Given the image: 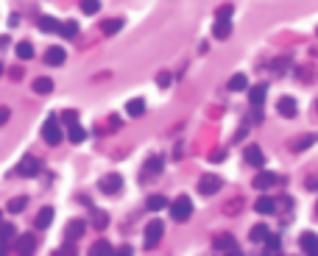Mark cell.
<instances>
[{"label": "cell", "mask_w": 318, "mask_h": 256, "mask_svg": "<svg viewBox=\"0 0 318 256\" xmlns=\"http://www.w3.org/2000/svg\"><path fill=\"white\" fill-rule=\"evenodd\" d=\"M162 234H165V223H162V220L148 223V225H145V248H154L156 242L162 240Z\"/></svg>", "instance_id": "obj_4"}, {"label": "cell", "mask_w": 318, "mask_h": 256, "mask_svg": "<svg viewBox=\"0 0 318 256\" xmlns=\"http://www.w3.org/2000/svg\"><path fill=\"white\" fill-rule=\"evenodd\" d=\"M0 217H3V214H0Z\"/></svg>", "instance_id": "obj_46"}, {"label": "cell", "mask_w": 318, "mask_h": 256, "mask_svg": "<svg viewBox=\"0 0 318 256\" xmlns=\"http://www.w3.org/2000/svg\"><path fill=\"white\" fill-rule=\"evenodd\" d=\"M84 229H87L84 220H70L67 223V240H81V237H84Z\"/></svg>", "instance_id": "obj_18"}, {"label": "cell", "mask_w": 318, "mask_h": 256, "mask_svg": "<svg viewBox=\"0 0 318 256\" xmlns=\"http://www.w3.org/2000/svg\"><path fill=\"white\" fill-rule=\"evenodd\" d=\"M254 212H260V214H274V212H276V198L262 195V198L254 204Z\"/></svg>", "instance_id": "obj_17"}, {"label": "cell", "mask_w": 318, "mask_h": 256, "mask_svg": "<svg viewBox=\"0 0 318 256\" xmlns=\"http://www.w3.org/2000/svg\"><path fill=\"white\" fill-rule=\"evenodd\" d=\"M212 248H215V251L240 253V248H237V242H234V237H232V234H221V237H215V242H212Z\"/></svg>", "instance_id": "obj_9"}, {"label": "cell", "mask_w": 318, "mask_h": 256, "mask_svg": "<svg viewBox=\"0 0 318 256\" xmlns=\"http://www.w3.org/2000/svg\"><path fill=\"white\" fill-rule=\"evenodd\" d=\"M243 159H246V164H251V167H257V170H262V164H265V153H262L257 145H249V148H246Z\"/></svg>", "instance_id": "obj_8"}, {"label": "cell", "mask_w": 318, "mask_h": 256, "mask_svg": "<svg viewBox=\"0 0 318 256\" xmlns=\"http://www.w3.org/2000/svg\"><path fill=\"white\" fill-rule=\"evenodd\" d=\"M268 237H271V231H268V225H254V229H251V234H249V240L251 242H265V240H268Z\"/></svg>", "instance_id": "obj_25"}, {"label": "cell", "mask_w": 318, "mask_h": 256, "mask_svg": "<svg viewBox=\"0 0 318 256\" xmlns=\"http://www.w3.org/2000/svg\"><path fill=\"white\" fill-rule=\"evenodd\" d=\"M14 245H17V251H20V253H34V251H37V237H34V234H22V237H17Z\"/></svg>", "instance_id": "obj_12"}, {"label": "cell", "mask_w": 318, "mask_h": 256, "mask_svg": "<svg viewBox=\"0 0 318 256\" xmlns=\"http://www.w3.org/2000/svg\"><path fill=\"white\" fill-rule=\"evenodd\" d=\"M276 184H279V176H276V173L260 170L254 176V189H260V192H268L271 187H276Z\"/></svg>", "instance_id": "obj_5"}, {"label": "cell", "mask_w": 318, "mask_h": 256, "mask_svg": "<svg viewBox=\"0 0 318 256\" xmlns=\"http://www.w3.org/2000/svg\"><path fill=\"white\" fill-rule=\"evenodd\" d=\"M6 45H9V37H0V50H3Z\"/></svg>", "instance_id": "obj_42"}, {"label": "cell", "mask_w": 318, "mask_h": 256, "mask_svg": "<svg viewBox=\"0 0 318 256\" xmlns=\"http://www.w3.org/2000/svg\"><path fill=\"white\" fill-rule=\"evenodd\" d=\"M276 111H279L282 117H296L299 115V103L293 98H279L276 100Z\"/></svg>", "instance_id": "obj_11"}, {"label": "cell", "mask_w": 318, "mask_h": 256, "mask_svg": "<svg viewBox=\"0 0 318 256\" xmlns=\"http://www.w3.org/2000/svg\"><path fill=\"white\" fill-rule=\"evenodd\" d=\"M145 209H148V212H159V209H168V198H165V195H159V192L148 195V198H145Z\"/></svg>", "instance_id": "obj_14"}, {"label": "cell", "mask_w": 318, "mask_h": 256, "mask_svg": "<svg viewBox=\"0 0 318 256\" xmlns=\"http://www.w3.org/2000/svg\"><path fill=\"white\" fill-rule=\"evenodd\" d=\"M229 34H232V22H229V20H218L215 28H212V37H215V39H229Z\"/></svg>", "instance_id": "obj_22"}, {"label": "cell", "mask_w": 318, "mask_h": 256, "mask_svg": "<svg viewBox=\"0 0 318 256\" xmlns=\"http://www.w3.org/2000/svg\"><path fill=\"white\" fill-rule=\"evenodd\" d=\"M0 75H3V62H0Z\"/></svg>", "instance_id": "obj_43"}, {"label": "cell", "mask_w": 318, "mask_h": 256, "mask_svg": "<svg viewBox=\"0 0 318 256\" xmlns=\"http://www.w3.org/2000/svg\"><path fill=\"white\" fill-rule=\"evenodd\" d=\"M299 248H302L304 253H318V237L313 231H307V234L299 237Z\"/></svg>", "instance_id": "obj_13"}, {"label": "cell", "mask_w": 318, "mask_h": 256, "mask_svg": "<svg viewBox=\"0 0 318 256\" xmlns=\"http://www.w3.org/2000/svg\"><path fill=\"white\" fill-rule=\"evenodd\" d=\"M232 3H223V6H218V9H215V17H218V20H229V17H232Z\"/></svg>", "instance_id": "obj_35"}, {"label": "cell", "mask_w": 318, "mask_h": 256, "mask_svg": "<svg viewBox=\"0 0 318 256\" xmlns=\"http://www.w3.org/2000/svg\"><path fill=\"white\" fill-rule=\"evenodd\" d=\"M313 142H315V136H302V139H299V142H293V151H304V148H310V145H313Z\"/></svg>", "instance_id": "obj_36"}, {"label": "cell", "mask_w": 318, "mask_h": 256, "mask_svg": "<svg viewBox=\"0 0 318 256\" xmlns=\"http://www.w3.org/2000/svg\"><path fill=\"white\" fill-rule=\"evenodd\" d=\"M106 223H109L106 212H103V209H92V225H95V229H103Z\"/></svg>", "instance_id": "obj_33"}, {"label": "cell", "mask_w": 318, "mask_h": 256, "mask_svg": "<svg viewBox=\"0 0 318 256\" xmlns=\"http://www.w3.org/2000/svg\"><path fill=\"white\" fill-rule=\"evenodd\" d=\"M156 87H162V89L170 87V73H159L156 75Z\"/></svg>", "instance_id": "obj_39"}, {"label": "cell", "mask_w": 318, "mask_h": 256, "mask_svg": "<svg viewBox=\"0 0 318 256\" xmlns=\"http://www.w3.org/2000/svg\"><path fill=\"white\" fill-rule=\"evenodd\" d=\"M315 34H318V31H315Z\"/></svg>", "instance_id": "obj_47"}, {"label": "cell", "mask_w": 318, "mask_h": 256, "mask_svg": "<svg viewBox=\"0 0 318 256\" xmlns=\"http://www.w3.org/2000/svg\"><path fill=\"white\" fill-rule=\"evenodd\" d=\"M39 28H42L45 34H59L62 31V22H59L56 17H39Z\"/></svg>", "instance_id": "obj_21"}, {"label": "cell", "mask_w": 318, "mask_h": 256, "mask_svg": "<svg viewBox=\"0 0 318 256\" xmlns=\"http://www.w3.org/2000/svg\"><path fill=\"white\" fill-rule=\"evenodd\" d=\"M42 136H45V142H48V145H59V142H62V128H59L56 117H48V120H45Z\"/></svg>", "instance_id": "obj_3"}, {"label": "cell", "mask_w": 318, "mask_h": 256, "mask_svg": "<svg viewBox=\"0 0 318 256\" xmlns=\"http://www.w3.org/2000/svg\"><path fill=\"white\" fill-rule=\"evenodd\" d=\"M11 240H14V225L3 223V225H0V253L9 251V242Z\"/></svg>", "instance_id": "obj_16"}, {"label": "cell", "mask_w": 318, "mask_h": 256, "mask_svg": "<svg viewBox=\"0 0 318 256\" xmlns=\"http://www.w3.org/2000/svg\"><path fill=\"white\" fill-rule=\"evenodd\" d=\"M262 245H265V251H268V253H279V251H282V242H279V237H268V240H265Z\"/></svg>", "instance_id": "obj_34"}, {"label": "cell", "mask_w": 318, "mask_h": 256, "mask_svg": "<svg viewBox=\"0 0 318 256\" xmlns=\"http://www.w3.org/2000/svg\"><path fill=\"white\" fill-rule=\"evenodd\" d=\"M123 28V20H103L101 22V31L106 34V37H112V34H117Z\"/></svg>", "instance_id": "obj_30"}, {"label": "cell", "mask_w": 318, "mask_h": 256, "mask_svg": "<svg viewBox=\"0 0 318 256\" xmlns=\"http://www.w3.org/2000/svg\"><path fill=\"white\" fill-rule=\"evenodd\" d=\"M59 34H62L64 39H73V37H78V22H75V20H67V22H62V31H59Z\"/></svg>", "instance_id": "obj_27"}, {"label": "cell", "mask_w": 318, "mask_h": 256, "mask_svg": "<svg viewBox=\"0 0 318 256\" xmlns=\"http://www.w3.org/2000/svg\"><path fill=\"white\" fill-rule=\"evenodd\" d=\"M81 11L84 14H98L101 11V0H81Z\"/></svg>", "instance_id": "obj_32"}, {"label": "cell", "mask_w": 318, "mask_h": 256, "mask_svg": "<svg viewBox=\"0 0 318 256\" xmlns=\"http://www.w3.org/2000/svg\"><path fill=\"white\" fill-rule=\"evenodd\" d=\"M287 64H290V59H285V56H282V59H276V62L271 64V70H274V73H282V70H285Z\"/></svg>", "instance_id": "obj_37"}, {"label": "cell", "mask_w": 318, "mask_h": 256, "mask_svg": "<svg viewBox=\"0 0 318 256\" xmlns=\"http://www.w3.org/2000/svg\"><path fill=\"white\" fill-rule=\"evenodd\" d=\"M25 206H28V198H25V195H17V198L9 201V206H6V209H9L11 214H20V212H25Z\"/></svg>", "instance_id": "obj_24"}, {"label": "cell", "mask_w": 318, "mask_h": 256, "mask_svg": "<svg viewBox=\"0 0 318 256\" xmlns=\"http://www.w3.org/2000/svg\"><path fill=\"white\" fill-rule=\"evenodd\" d=\"M64 59H67V53H64V47H59V45L48 47V53H45V64H48V67H62Z\"/></svg>", "instance_id": "obj_10"}, {"label": "cell", "mask_w": 318, "mask_h": 256, "mask_svg": "<svg viewBox=\"0 0 318 256\" xmlns=\"http://www.w3.org/2000/svg\"><path fill=\"white\" fill-rule=\"evenodd\" d=\"M39 170H42V164H39V159H34V156H22L20 167H17V176L34 178V176H39Z\"/></svg>", "instance_id": "obj_6"}, {"label": "cell", "mask_w": 318, "mask_h": 256, "mask_svg": "<svg viewBox=\"0 0 318 256\" xmlns=\"http://www.w3.org/2000/svg\"><path fill=\"white\" fill-rule=\"evenodd\" d=\"M307 189H318V176L315 178H307Z\"/></svg>", "instance_id": "obj_41"}, {"label": "cell", "mask_w": 318, "mask_h": 256, "mask_svg": "<svg viewBox=\"0 0 318 256\" xmlns=\"http://www.w3.org/2000/svg\"><path fill=\"white\" fill-rule=\"evenodd\" d=\"M243 89H249V78L237 73L232 81H229V92H243Z\"/></svg>", "instance_id": "obj_28"}, {"label": "cell", "mask_w": 318, "mask_h": 256, "mask_svg": "<svg viewBox=\"0 0 318 256\" xmlns=\"http://www.w3.org/2000/svg\"><path fill=\"white\" fill-rule=\"evenodd\" d=\"M14 50H17V59H25V62L34 56V45L31 42H17Z\"/></svg>", "instance_id": "obj_31"}, {"label": "cell", "mask_w": 318, "mask_h": 256, "mask_svg": "<svg viewBox=\"0 0 318 256\" xmlns=\"http://www.w3.org/2000/svg\"><path fill=\"white\" fill-rule=\"evenodd\" d=\"M9 117H11V109H9V106H0V126H6Z\"/></svg>", "instance_id": "obj_40"}, {"label": "cell", "mask_w": 318, "mask_h": 256, "mask_svg": "<svg viewBox=\"0 0 318 256\" xmlns=\"http://www.w3.org/2000/svg\"><path fill=\"white\" fill-rule=\"evenodd\" d=\"M315 217H318V204H315Z\"/></svg>", "instance_id": "obj_44"}, {"label": "cell", "mask_w": 318, "mask_h": 256, "mask_svg": "<svg viewBox=\"0 0 318 256\" xmlns=\"http://www.w3.org/2000/svg\"><path fill=\"white\" fill-rule=\"evenodd\" d=\"M106 251H112V245L106 240H101V242H95V245H92V253H106Z\"/></svg>", "instance_id": "obj_38"}, {"label": "cell", "mask_w": 318, "mask_h": 256, "mask_svg": "<svg viewBox=\"0 0 318 256\" xmlns=\"http://www.w3.org/2000/svg\"><path fill=\"white\" fill-rule=\"evenodd\" d=\"M50 223H53V209H50V206H45V209H39L37 220H34V225H37L39 231H45V229H48Z\"/></svg>", "instance_id": "obj_19"}, {"label": "cell", "mask_w": 318, "mask_h": 256, "mask_svg": "<svg viewBox=\"0 0 318 256\" xmlns=\"http://www.w3.org/2000/svg\"><path fill=\"white\" fill-rule=\"evenodd\" d=\"M168 209H170V217H173L176 223H187L190 214H193V201L187 198V195H179L173 204H168Z\"/></svg>", "instance_id": "obj_1"}, {"label": "cell", "mask_w": 318, "mask_h": 256, "mask_svg": "<svg viewBox=\"0 0 318 256\" xmlns=\"http://www.w3.org/2000/svg\"><path fill=\"white\" fill-rule=\"evenodd\" d=\"M221 187H223V181L218 176H212V173L201 176V181H198V192H201V195H215Z\"/></svg>", "instance_id": "obj_7"}, {"label": "cell", "mask_w": 318, "mask_h": 256, "mask_svg": "<svg viewBox=\"0 0 318 256\" xmlns=\"http://www.w3.org/2000/svg\"><path fill=\"white\" fill-rule=\"evenodd\" d=\"M126 111H128L131 117H140V115H145V100H143V98H137V100H128Z\"/></svg>", "instance_id": "obj_29"}, {"label": "cell", "mask_w": 318, "mask_h": 256, "mask_svg": "<svg viewBox=\"0 0 318 256\" xmlns=\"http://www.w3.org/2000/svg\"><path fill=\"white\" fill-rule=\"evenodd\" d=\"M120 187H123L120 173H106L101 181H98V189H101L103 195H117V192H120Z\"/></svg>", "instance_id": "obj_2"}, {"label": "cell", "mask_w": 318, "mask_h": 256, "mask_svg": "<svg viewBox=\"0 0 318 256\" xmlns=\"http://www.w3.org/2000/svg\"><path fill=\"white\" fill-rule=\"evenodd\" d=\"M315 111H318V100H315Z\"/></svg>", "instance_id": "obj_45"}, {"label": "cell", "mask_w": 318, "mask_h": 256, "mask_svg": "<svg viewBox=\"0 0 318 256\" xmlns=\"http://www.w3.org/2000/svg\"><path fill=\"white\" fill-rule=\"evenodd\" d=\"M67 136H70V142H84L87 134H84V128H81L75 120H70L67 123Z\"/></svg>", "instance_id": "obj_23"}, {"label": "cell", "mask_w": 318, "mask_h": 256, "mask_svg": "<svg viewBox=\"0 0 318 256\" xmlns=\"http://www.w3.org/2000/svg\"><path fill=\"white\" fill-rule=\"evenodd\" d=\"M31 89L37 95H50L53 92V78H48V75H39V78H34Z\"/></svg>", "instance_id": "obj_15"}, {"label": "cell", "mask_w": 318, "mask_h": 256, "mask_svg": "<svg viewBox=\"0 0 318 256\" xmlns=\"http://www.w3.org/2000/svg\"><path fill=\"white\" fill-rule=\"evenodd\" d=\"M154 173H162V156H151L143 167V176H154Z\"/></svg>", "instance_id": "obj_26"}, {"label": "cell", "mask_w": 318, "mask_h": 256, "mask_svg": "<svg viewBox=\"0 0 318 256\" xmlns=\"http://www.w3.org/2000/svg\"><path fill=\"white\" fill-rule=\"evenodd\" d=\"M265 95H268V87H265V84L251 87V89H249V100H251V106H262Z\"/></svg>", "instance_id": "obj_20"}]
</instances>
